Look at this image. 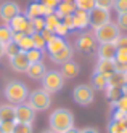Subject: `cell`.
Listing matches in <instances>:
<instances>
[{"label":"cell","mask_w":127,"mask_h":133,"mask_svg":"<svg viewBox=\"0 0 127 133\" xmlns=\"http://www.w3.org/2000/svg\"><path fill=\"white\" fill-rule=\"evenodd\" d=\"M48 125L55 133H63L74 127V114L66 108H58L48 116Z\"/></svg>","instance_id":"6da1fadb"},{"label":"cell","mask_w":127,"mask_h":133,"mask_svg":"<svg viewBox=\"0 0 127 133\" xmlns=\"http://www.w3.org/2000/svg\"><path fill=\"white\" fill-rule=\"evenodd\" d=\"M3 95H5V98L10 104H21L27 99L29 96V90L26 87V83L23 82H19V80H11V82H8L5 85V88H3Z\"/></svg>","instance_id":"7a4b0ae2"},{"label":"cell","mask_w":127,"mask_h":133,"mask_svg":"<svg viewBox=\"0 0 127 133\" xmlns=\"http://www.w3.org/2000/svg\"><path fill=\"white\" fill-rule=\"evenodd\" d=\"M93 35L98 43H114L118 40V37L121 35V29L116 26V23L110 21L100 27H96Z\"/></svg>","instance_id":"3957f363"},{"label":"cell","mask_w":127,"mask_h":133,"mask_svg":"<svg viewBox=\"0 0 127 133\" xmlns=\"http://www.w3.org/2000/svg\"><path fill=\"white\" fill-rule=\"evenodd\" d=\"M27 104L31 106L35 112H44L50 108L52 104V98H50V93H47L45 90H34L29 93L27 96Z\"/></svg>","instance_id":"277c9868"},{"label":"cell","mask_w":127,"mask_h":133,"mask_svg":"<svg viewBox=\"0 0 127 133\" xmlns=\"http://www.w3.org/2000/svg\"><path fill=\"white\" fill-rule=\"evenodd\" d=\"M64 85V77L60 71H47L42 77V90L47 93H56L63 88Z\"/></svg>","instance_id":"5b68a950"},{"label":"cell","mask_w":127,"mask_h":133,"mask_svg":"<svg viewBox=\"0 0 127 133\" xmlns=\"http://www.w3.org/2000/svg\"><path fill=\"white\" fill-rule=\"evenodd\" d=\"M72 98L77 104H81V106H89L95 99V90H93L92 85L81 83L72 90Z\"/></svg>","instance_id":"8992f818"},{"label":"cell","mask_w":127,"mask_h":133,"mask_svg":"<svg viewBox=\"0 0 127 133\" xmlns=\"http://www.w3.org/2000/svg\"><path fill=\"white\" fill-rule=\"evenodd\" d=\"M111 21V13L110 10H105V8H100V6H95L93 10L89 11V26L95 31L96 27H100L106 23Z\"/></svg>","instance_id":"52a82bcc"},{"label":"cell","mask_w":127,"mask_h":133,"mask_svg":"<svg viewBox=\"0 0 127 133\" xmlns=\"http://www.w3.org/2000/svg\"><path fill=\"white\" fill-rule=\"evenodd\" d=\"M35 120V111L27 103H21L15 106V122L19 123H31Z\"/></svg>","instance_id":"ba28073f"},{"label":"cell","mask_w":127,"mask_h":133,"mask_svg":"<svg viewBox=\"0 0 127 133\" xmlns=\"http://www.w3.org/2000/svg\"><path fill=\"white\" fill-rule=\"evenodd\" d=\"M76 48L79 51H82V53L90 55V53L96 51V48H98V42H96L95 35L84 32V34L79 35V39L76 40Z\"/></svg>","instance_id":"9c48e42d"},{"label":"cell","mask_w":127,"mask_h":133,"mask_svg":"<svg viewBox=\"0 0 127 133\" xmlns=\"http://www.w3.org/2000/svg\"><path fill=\"white\" fill-rule=\"evenodd\" d=\"M19 13H21V8H19V5L16 2H13V0H7V2H3L0 5V19L7 24Z\"/></svg>","instance_id":"30bf717a"},{"label":"cell","mask_w":127,"mask_h":133,"mask_svg":"<svg viewBox=\"0 0 127 133\" xmlns=\"http://www.w3.org/2000/svg\"><path fill=\"white\" fill-rule=\"evenodd\" d=\"M31 63H29L27 56H26V51H19L18 55H15L13 58H10V68H11L15 72H19V74H24Z\"/></svg>","instance_id":"8fae6325"},{"label":"cell","mask_w":127,"mask_h":133,"mask_svg":"<svg viewBox=\"0 0 127 133\" xmlns=\"http://www.w3.org/2000/svg\"><path fill=\"white\" fill-rule=\"evenodd\" d=\"M66 45H68V42H66L64 37L53 35L52 39L47 42V45H45V51L48 53V56H50V55H55V53H58V51H61Z\"/></svg>","instance_id":"7c38bea8"},{"label":"cell","mask_w":127,"mask_h":133,"mask_svg":"<svg viewBox=\"0 0 127 133\" xmlns=\"http://www.w3.org/2000/svg\"><path fill=\"white\" fill-rule=\"evenodd\" d=\"M116 50H118V46H116L114 43H98V48H96L98 59H110V61H114Z\"/></svg>","instance_id":"4fadbf2b"},{"label":"cell","mask_w":127,"mask_h":133,"mask_svg":"<svg viewBox=\"0 0 127 133\" xmlns=\"http://www.w3.org/2000/svg\"><path fill=\"white\" fill-rule=\"evenodd\" d=\"M72 55H74L72 46L68 43L61 51H58V53H55V55H50V59H52L53 63H56V64H64V63H68V61L72 59Z\"/></svg>","instance_id":"5bb4252c"},{"label":"cell","mask_w":127,"mask_h":133,"mask_svg":"<svg viewBox=\"0 0 127 133\" xmlns=\"http://www.w3.org/2000/svg\"><path fill=\"white\" fill-rule=\"evenodd\" d=\"M29 21H31V19H29L24 13H19V15H16L13 19L8 23V26L11 27L13 32H24L27 24H29Z\"/></svg>","instance_id":"9a60e30c"},{"label":"cell","mask_w":127,"mask_h":133,"mask_svg":"<svg viewBox=\"0 0 127 133\" xmlns=\"http://www.w3.org/2000/svg\"><path fill=\"white\" fill-rule=\"evenodd\" d=\"M13 42L21 48V51H27L34 48V43H32V39L31 35H26L24 32H15L13 34Z\"/></svg>","instance_id":"2e32d148"},{"label":"cell","mask_w":127,"mask_h":133,"mask_svg":"<svg viewBox=\"0 0 127 133\" xmlns=\"http://www.w3.org/2000/svg\"><path fill=\"white\" fill-rule=\"evenodd\" d=\"M45 72H47V68H45L44 61L32 63L31 66H29V69L26 71V74H27L31 79H34V80H42V77L45 75Z\"/></svg>","instance_id":"e0dca14e"},{"label":"cell","mask_w":127,"mask_h":133,"mask_svg":"<svg viewBox=\"0 0 127 133\" xmlns=\"http://www.w3.org/2000/svg\"><path fill=\"white\" fill-rule=\"evenodd\" d=\"M61 75L64 79H76L77 75H79V72H81V68H79V64L77 63H74L72 59L71 61H68V63H64L63 66H61Z\"/></svg>","instance_id":"ac0fdd59"},{"label":"cell","mask_w":127,"mask_h":133,"mask_svg":"<svg viewBox=\"0 0 127 133\" xmlns=\"http://www.w3.org/2000/svg\"><path fill=\"white\" fill-rule=\"evenodd\" d=\"M76 10H77V6H76L74 2H60V3H58V6L55 8V15L60 18V19H63L64 16L72 15Z\"/></svg>","instance_id":"d6986e66"},{"label":"cell","mask_w":127,"mask_h":133,"mask_svg":"<svg viewBox=\"0 0 127 133\" xmlns=\"http://www.w3.org/2000/svg\"><path fill=\"white\" fill-rule=\"evenodd\" d=\"M72 19H74V29H85L89 26V11L77 8L72 13Z\"/></svg>","instance_id":"ffe728a7"},{"label":"cell","mask_w":127,"mask_h":133,"mask_svg":"<svg viewBox=\"0 0 127 133\" xmlns=\"http://www.w3.org/2000/svg\"><path fill=\"white\" fill-rule=\"evenodd\" d=\"M95 72H100V74H105V75H113L114 74V61H110V59H98L95 66Z\"/></svg>","instance_id":"44dd1931"},{"label":"cell","mask_w":127,"mask_h":133,"mask_svg":"<svg viewBox=\"0 0 127 133\" xmlns=\"http://www.w3.org/2000/svg\"><path fill=\"white\" fill-rule=\"evenodd\" d=\"M125 83H127V74L124 72H114L108 79V87L113 88H122Z\"/></svg>","instance_id":"7402d4cb"},{"label":"cell","mask_w":127,"mask_h":133,"mask_svg":"<svg viewBox=\"0 0 127 133\" xmlns=\"http://www.w3.org/2000/svg\"><path fill=\"white\" fill-rule=\"evenodd\" d=\"M108 75L105 74H100V72H93L92 75V87L93 90H105L108 87Z\"/></svg>","instance_id":"603a6c76"},{"label":"cell","mask_w":127,"mask_h":133,"mask_svg":"<svg viewBox=\"0 0 127 133\" xmlns=\"http://www.w3.org/2000/svg\"><path fill=\"white\" fill-rule=\"evenodd\" d=\"M15 120V104H2L0 106V122Z\"/></svg>","instance_id":"cb8c5ba5"},{"label":"cell","mask_w":127,"mask_h":133,"mask_svg":"<svg viewBox=\"0 0 127 133\" xmlns=\"http://www.w3.org/2000/svg\"><path fill=\"white\" fill-rule=\"evenodd\" d=\"M108 133H127L125 120H113L108 123Z\"/></svg>","instance_id":"d4e9b609"},{"label":"cell","mask_w":127,"mask_h":133,"mask_svg":"<svg viewBox=\"0 0 127 133\" xmlns=\"http://www.w3.org/2000/svg\"><path fill=\"white\" fill-rule=\"evenodd\" d=\"M13 31H11V27H10L8 24H5V26H0V42H2L3 45H7V43H10L13 40Z\"/></svg>","instance_id":"484cf974"},{"label":"cell","mask_w":127,"mask_h":133,"mask_svg":"<svg viewBox=\"0 0 127 133\" xmlns=\"http://www.w3.org/2000/svg\"><path fill=\"white\" fill-rule=\"evenodd\" d=\"M44 51L45 50H39V48H31V50H27L26 51V56H27V59L29 63H39V61H42L44 59Z\"/></svg>","instance_id":"4316f807"},{"label":"cell","mask_w":127,"mask_h":133,"mask_svg":"<svg viewBox=\"0 0 127 133\" xmlns=\"http://www.w3.org/2000/svg\"><path fill=\"white\" fill-rule=\"evenodd\" d=\"M29 19H34V18L40 16V2H31L27 5V10L24 13Z\"/></svg>","instance_id":"83f0119b"},{"label":"cell","mask_w":127,"mask_h":133,"mask_svg":"<svg viewBox=\"0 0 127 133\" xmlns=\"http://www.w3.org/2000/svg\"><path fill=\"white\" fill-rule=\"evenodd\" d=\"M45 19V29H48V31H52V32H55V29H56V26L61 23V19L58 18L55 13H52V15H48V16H45L44 18Z\"/></svg>","instance_id":"f1b7e54d"},{"label":"cell","mask_w":127,"mask_h":133,"mask_svg":"<svg viewBox=\"0 0 127 133\" xmlns=\"http://www.w3.org/2000/svg\"><path fill=\"white\" fill-rule=\"evenodd\" d=\"M31 39H32V43H34V48H39V50H45V45L47 42L44 40V37L40 32H34L31 35Z\"/></svg>","instance_id":"f546056e"},{"label":"cell","mask_w":127,"mask_h":133,"mask_svg":"<svg viewBox=\"0 0 127 133\" xmlns=\"http://www.w3.org/2000/svg\"><path fill=\"white\" fill-rule=\"evenodd\" d=\"M11 133H34V130H32L31 123H19V122H16Z\"/></svg>","instance_id":"4dcf8cb0"},{"label":"cell","mask_w":127,"mask_h":133,"mask_svg":"<svg viewBox=\"0 0 127 133\" xmlns=\"http://www.w3.org/2000/svg\"><path fill=\"white\" fill-rule=\"evenodd\" d=\"M19 51H21V48H19V46L11 40V42H10V43H7L5 45V55L8 56V58H13V56L15 55H18Z\"/></svg>","instance_id":"1f68e13d"},{"label":"cell","mask_w":127,"mask_h":133,"mask_svg":"<svg viewBox=\"0 0 127 133\" xmlns=\"http://www.w3.org/2000/svg\"><path fill=\"white\" fill-rule=\"evenodd\" d=\"M106 90V96H108L113 103L116 101V99H119L121 96H122V90L121 88H113V87H106L105 88Z\"/></svg>","instance_id":"d6a6232c"},{"label":"cell","mask_w":127,"mask_h":133,"mask_svg":"<svg viewBox=\"0 0 127 133\" xmlns=\"http://www.w3.org/2000/svg\"><path fill=\"white\" fill-rule=\"evenodd\" d=\"M76 6L79 8V10H84V11H90L96 6L95 5V0H81V2H77Z\"/></svg>","instance_id":"836d02e7"},{"label":"cell","mask_w":127,"mask_h":133,"mask_svg":"<svg viewBox=\"0 0 127 133\" xmlns=\"http://www.w3.org/2000/svg\"><path fill=\"white\" fill-rule=\"evenodd\" d=\"M114 61H118V63H125V64H127V46H121V48L116 50Z\"/></svg>","instance_id":"e575fe53"},{"label":"cell","mask_w":127,"mask_h":133,"mask_svg":"<svg viewBox=\"0 0 127 133\" xmlns=\"http://www.w3.org/2000/svg\"><path fill=\"white\" fill-rule=\"evenodd\" d=\"M31 23H32V26H34L35 32H42V31L45 29V19H44V16L34 18V19H31Z\"/></svg>","instance_id":"d590c367"},{"label":"cell","mask_w":127,"mask_h":133,"mask_svg":"<svg viewBox=\"0 0 127 133\" xmlns=\"http://www.w3.org/2000/svg\"><path fill=\"white\" fill-rule=\"evenodd\" d=\"M116 26L122 31H127V11L125 13H118V19H116Z\"/></svg>","instance_id":"8d00e7d4"},{"label":"cell","mask_w":127,"mask_h":133,"mask_svg":"<svg viewBox=\"0 0 127 133\" xmlns=\"http://www.w3.org/2000/svg\"><path fill=\"white\" fill-rule=\"evenodd\" d=\"M113 8L118 13H125L127 11V0H113Z\"/></svg>","instance_id":"74e56055"},{"label":"cell","mask_w":127,"mask_h":133,"mask_svg":"<svg viewBox=\"0 0 127 133\" xmlns=\"http://www.w3.org/2000/svg\"><path fill=\"white\" fill-rule=\"evenodd\" d=\"M114 108H116V109H119V111L127 112V96H125V95H122L119 99H116V101H114Z\"/></svg>","instance_id":"f35d334b"},{"label":"cell","mask_w":127,"mask_h":133,"mask_svg":"<svg viewBox=\"0 0 127 133\" xmlns=\"http://www.w3.org/2000/svg\"><path fill=\"white\" fill-rule=\"evenodd\" d=\"M15 120H8V122H0V128H2L3 133H11L15 128Z\"/></svg>","instance_id":"ab89813d"},{"label":"cell","mask_w":127,"mask_h":133,"mask_svg":"<svg viewBox=\"0 0 127 133\" xmlns=\"http://www.w3.org/2000/svg\"><path fill=\"white\" fill-rule=\"evenodd\" d=\"M68 34H69V29L64 26V23L61 21L60 24L56 26V29H55V35H60V37H66Z\"/></svg>","instance_id":"60d3db41"},{"label":"cell","mask_w":127,"mask_h":133,"mask_svg":"<svg viewBox=\"0 0 127 133\" xmlns=\"http://www.w3.org/2000/svg\"><path fill=\"white\" fill-rule=\"evenodd\" d=\"M95 5L105 8V10H111L113 8V0H95Z\"/></svg>","instance_id":"b9f144b4"},{"label":"cell","mask_w":127,"mask_h":133,"mask_svg":"<svg viewBox=\"0 0 127 133\" xmlns=\"http://www.w3.org/2000/svg\"><path fill=\"white\" fill-rule=\"evenodd\" d=\"M52 13H55V8H52V6H47V5H44V3H40V16H48V15H52Z\"/></svg>","instance_id":"7bdbcfd3"},{"label":"cell","mask_w":127,"mask_h":133,"mask_svg":"<svg viewBox=\"0 0 127 133\" xmlns=\"http://www.w3.org/2000/svg\"><path fill=\"white\" fill-rule=\"evenodd\" d=\"M61 21L64 23V26H66L69 31H72V29H74V19H72V15H69V16H64Z\"/></svg>","instance_id":"ee69618b"},{"label":"cell","mask_w":127,"mask_h":133,"mask_svg":"<svg viewBox=\"0 0 127 133\" xmlns=\"http://www.w3.org/2000/svg\"><path fill=\"white\" fill-rule=\"evenodd\" d=\"M114 72H124V74H127V64L125 63L114 61Z\"/></svg>","instance_id":"f6af8a7d"},{"label":"cell","mask_w":127,"mask_h":133,"mask_svg":"<svg viewBox=\"0 0 127 133\" xmlns=\"http://www.w3.org/2000/svg\"><path fill=\"white\" fill-rule=\"evenodd\" d=\"M114 45L118 46V48H121V46H127V35H119L118 40L114 42Z\"/></svg>","instance_id":"bcb514c9"},{"label":"cell","mask_w":127,"mask_h":133,"mask_svg":"<svg viewBox=\"0 0 127 133\" xmlns=\"http://www.w3.org/2000/svg\"><path fill=\"white\" fill-rule=\"evenodd\" d=\"M125 116H127V112H124V111H119V109H116L113 120H125Z\"/></svg>","instance_id":"7dc6e473"},{"label":"cell","mask_w":127,"mask_h":133,"mask_svg":"<svg viewBox=\"0 0 127 133\" xmlns=\"http://www.w3.org/2000/svg\"><path fill=\"white\" fill-rule=\"evenodd\" d=\"M60 2H61V0H40V3H44L47 6H52V8H56Z\"/></svg>","instance_id":"c3c4849f"},{"label":"cell","mask_w":127,"mask_h":133,"mask_svg":"<svg viewBox=\"0 0 127 133\" xmlns=\"http://www.w3.org/2000/svg\"><path fill=\"white\" fill-rule=\"evenodd\" d=\"M40 34H42V37H44V40H45V42H48V40H50L52 37L55 35V32H52V31H48V29H44V31H42Z\"/></svg>","instance_id":"681fc988"},{"label":"cell","mask_w":127,"mask_h":133,"mask_svg":"<svg viewBox=\"0 0 127 133\" xmlns=\"http://www.w3.org/2000/svg\"><path fill=\"white\" fill-rule=\"evenodd\" d=\"M81 133H100L96 128H93V127H87V128H84V130H81Z\"/></svg>","instance_id":"f907efd6"},{"label":"cell","mask_w":127,"mask_h":133,"mask_svg":"<svg viewBox=\"0 0 127 133\" xmlns=\"http://www.w3.org/2000/svg\"><path fill=\"white\" fill-rule=\"evenodd\" d=\"M3 56H5V45L0 42V59H2Z\"/></svg>","instance_id":"816d5d0a"},{"label":"cell","mask_w":127,"mask_h":133,"mask_svg":"<svg viewBox=\"0 0 127 133\" xmlns=\"http://www.w3.org/2000/svg\"><path fill=\"white\" fill-rule=\"evenodd\" d=\"M63 133H81V130H77V128H69V130H66V131H63Z\"/></svg>","instance_id":"f5cc1de1"},{"label":"cell","mask_w":127,"mask_h":133,"mask_svg":"<svg viewBox=\"0 0 127 133\" xmlns=\"http://www.w3.org/2000/svg\"><path fill=\"white\" fill-rule=\"evenodd\" d=\"M121 90H122V95H125V96H127V83L124 85V87H122Z\"/></svg>","instance_id":"db71d44e"},{"label":"cell","mask_w":127,"mask_h":133,"mask_svg":"<svg viewBox=\"0 0 127 133\" xmlns=\"http://www.w3.org/2000/svg\"><path fill=\"white\" fill-rule=\"evenodd\" d=\"M40 133H55L53 130H50V128H48V130H44V131H40Z\"/></svg>","instance_id":"11a10c76"},{"label":"cell","mask_w":127,"mask_h":133,"mask_svg":"<svg viewBox=\"0 0 127 133\" xmlns=\"http://www.w3.org/2000/svg\"><path fill=\"white\" fill-rule=\"evenodd\" d=\"M61 2H72V0H61Z\"/></svg>","instance_id":"9f6ffc18"},{"label":"cell","mask_w":127,"mask_h":133,"mask_svg":"<svg viewBox=\"0 0 127 133\" xmlns=\"http://www.w3.org/2000/svg\"><path fill=\"white\" fill-rule=\"evenodd\" d=\"M125 123H127V116H125Z\"/></svg>","instance_id":"6f0895ef"},{"label":"cell","mask_w":127,"mask_h":133,"mask_svg":"<svg viewBox=\"0 0 127 133\" xmlns=\"http://www.w3.org/2000/svg\"><path fill=\"white\" fill-rule=\"evenodd\" d=\"M0 133H3V131H2V128H0Z\"/></svg>","instance_id":"680465c9"}]
</instances>
